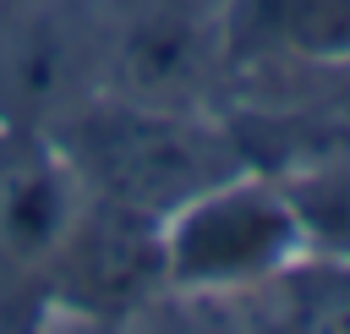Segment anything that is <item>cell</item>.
I'll return each mask as SVG.
<instances>
[{"label":"cell","mask_w":350,"mask_h":334,"mask_svg":"<svg viewBox=\"0 0 350 334\" xmlns=\"http://www.w3.org/2000/svg\"><path fill=\"white\" fill-rule=\"evenodd\" d=\"M159 241H164V279L208 296L273 285L312 257L284 181H262L246 170L202 186L175 214H164Z\"/></svg>","instance_id":"cell-2"},{"label":"cell","mask_w":350,"mask_h":334,"mask_svg":"<svg viewBox=\"0 0 350 334\" xmlns=\"http://www.w3.org/2000/svg\"><path fill=\"white\" fill-rule=\"evenodd\" d=\"M60 153L77 181L148 219L175 214L186 197L241 170L235 142L219 126L197 120V110H164L126 93L115 104L71 115Z\"/></svg>","instance_id":"cell-1"},{"label":"cell","mask_w":350,"mask_h":334,"mask_svg":"<svg viewBox=\"0 0 350 334\" xmlns=\"http://www.w3.org/2000/svg\"><path fill=\"white\" fill-rule=\"evenodd\" d=\"M284 192H290V203H295L306 252L334 257V263L350 268V164L295 175V181H284Z\"/></svg>","instance_id":"cell-7"},{"label":"cell","mask_w":350,"mask_h":334,"mask_svg":"<svg viewBox=\"0 0 350 334\" xmlns=\"http://www.w3.org/2000/svg\"><path fill=\"white\" fill-rule=\"evenodd\" d=\"M213 60H219V27L175 0L137 11L131 27L115 38L120 93L142 104H164V110H197V93Z\"/></svg>","instance_id":"cell-4"},{"label":"cell","mask_w":350,"mask_h":334,"mask_svg":"<svg viewBox=\"0 0 350 334\" xmlns=\"http://www.w3.org/2000/svg\"><path fill=\"white\" fill-rule=\"evenodd\" d=\"M241 33L301 66H345L350 0H241Z\"/></svg>","instance_id":"cell-5"},{"label":"cell","mask_w":350,"mask_h":334,"mask_svg":"<svg viewBox=\"0 0 350 334\" xmlns=\"http://www.w3.org/2000/svg\"><path fill=\"white\" fill-rule=\"evenodd\" d=\"M49 268H55L60 296L82 312H131L159 285H170L159 219L120 208L109 197H98L93 208H77Z\"/></svg>","instance_id":"cell-3"},{"label":"cell","mask_w":350,"mask_h":334,"mask_svg":"<svg viewBox=\"0 0 350 334\" xmlns=\"http://www.w3.org/2000/svg\"><path fill=\"white\" fill-rule=\"evenodd\" d=\"M77 77V44L60 22L33 16L0 38V88L27 104H60L66 82Z\"/></svg>","instance_id":"cell-6"}]
</instances>
